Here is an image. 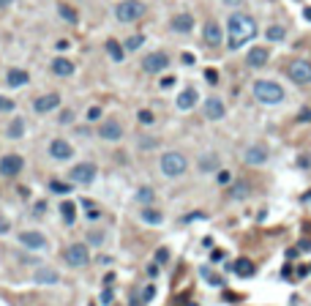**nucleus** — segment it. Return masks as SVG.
<instances>
[{
	"label": "nucleus",
	"instance_id": "obj_1",
	"mask_svg": "<svg viewBox=\"0 0 311 306\" xmlns=\"http://www.w3.org/2000/svg\"><path fill=\"white\" fill-rule=\"evenodd\" d=\"M256 36V22L249 14H232L227 22V41L229 49H240Z\"/></svg>",
	"mask_w": 311,
	"mask_h": 306
},
{
	"label": "nucleus",
	"instance_id": "obj_2",
	"mask_svg": "<svg viewBox=\"0 0 311 306\" xmlns=\"http://www.w3.org/2000/svg\"><path fill=\"white\" fill-rule=\"evenodd\" d=\"M254 98L259 104H281L284 101V88L273 79H256L254 82Z\"/></svg>",
	"mask_w": 311,
	"mask_h": 306
},
{
	"label": "nucleus",
	"instance_id": "obj_3",
	"mask_svg": "<svg viewBox=\"0 0 311 306\" xmlns=\"http://www.w3.org/2000/svg\"><path fill=\"white\" fill-rule=\"evenodd\" d=\"M161 172L166 175V178H180V175L188 170V161H186V156L183 153H178V151H169V153H164L161 156Z\"/></svg>",
	"mask_w": 311,
	"mask_h": 306
},
{
	"label": "nucleus",
	"instance_id": "obj_4",
	"mask_svg": "<svg viewBox=\"0 0 311 306\" xmlns=\"http://www.w3.org/2000/svg\"><path fill=\"white\" fill-rule=\"evenodd\" d=\"M145 3L142 0H123V3H118L115 6V17H118V22H137L145 17Z\"/></svg>",
	"mask_w": 311,
	"mask_h": 306
},
{
	"label": "nucleus",
	"instance_id": "obj_5",
	"mask_svg": "<svg viewBox=\"0 0 311 306\" xmlns=\"http://www.w3.org/2000/svg\"><path fill=\"white\" fill-rule=\"evenodd\" d=\"M63 260H66V265H71V268H85V265L90 263V251L85 244H71L69 249L63 251Z\"/></svg>",
	"mask_w": 311,
	"mask_h": 306
},
{
	"label": "nucleus",
	"instance_id": "obj_6",
	"mask_svg": "<svg viewBox=\"0 0 311 306\" xmlns=\"http://www.w3.org/2000/svg\"><path fill=\"white\" fill-rule=\"evenodd\" d=\"M71 183H82V186H88V183L96 181V164L93 161H82V164H74L69 172Z\"/></svg>",
	"mask_w": 311,
	"mask_h": 306
},
{
	"label": "nucleus",
	"instance_id": "obj_7",
	"mask_svg": "<svg viewBox=\"0 0 311 306\" xmlns=\"http://www.w3.org/2000/svg\"><path fill=\"white\" fill-rule=\"evenodd\" d=\"M25 167V159H22L19 153H8L0 159V175H6V178H17Z\"/></svg>",
	"mask_w": 311,
	"mask_h": 306
},
{
	"label": "nucleus",
	"instance_id": "obj_8",
	"mask_svg": "<svg viewBox=\"0 0 311 306\" xmlns=\"http://www.w3.org/2000/svg\"><path fill=\"white\" fill-rule=\"evenodd\" d=\"M166 66H169V57H166L164 52H150V55L142 60V69H145L147 74H161Z\"/></svg>",
	"mask_w": 311,
	"mask_h": 306
},
{
	"label": "nucleus",
	"instance_id": "obj_9",
	"mask_svg": "<svg viewBox=\"0 0 311 306\" xmlns=\"http://www.w3.org/2000/svg\"><path fill=\"white\" fill-rule=\"evenodd\" d=\"M49 156L55 161H69L74 156V148H71L69 139H52L49 142Z\"/></svg>",
	"mask_w": 311,
	"mask_h": 306
},
{
	"label": "nucleus",
	"instance_id": "obj_10",
	"mask_svg": "<svg viewBox=\"0 0 311 306\" xmlns=\"http://www.w3.org/2000/svg\"><path fill=\"white\" fill-rule=\"evenodd\" d=\"M98 137H101V139H107V142H118V139L123 137V126H120L115 118L104 120V123L98 126Z\"/></svg>",
	"mask_w": 311,
	"mask_h": 306
},
{
	"label": "nucleus",
	"instance_id": "obj_11",
	"mask_svg": "<svg viewBox=\"0 0 311 306\" xmlns=\"http://www.w3.org/2000/svg\"><path fill=\"white\" fill-rule=\"evenodd\" d=\"M290 76L295 79L297 85H309L311 82V63L309 60H292Z\"/></svg>",
	"mask_w": 311,
	"mask_h": 306
},
{
	"label": "nucleus",
	"instance_id": "obj_12",
	"mask_svg": "<svg viewBox=\"0 0 311 306\" xmlns=\"http://www.w3.org/2000/svg\"><path fill=\"white\" fill-rule=\"evenodd\" d=\"M57 107H60V96H57V93H44V96H38L33 101V110L38 112V115H47V112L57 110Z\"/></svg>",
	"mask_w": 311,
	"mask_h": 306
},
{
	"label": "nucleus",
	"instance_id": "obj_13",
	"mask_svg": "<svg viewBox=\"0 0 311 306\" xmlns=\"http://www.w3.org/2000/svg\"><path fill=\"white\" fill-rule=\"evenodd\" d=\"M19 244L25 249H47V238L36 230H25V232H19Z\"/></svg>",
	"mask_w": 311,
	"mask_h": 306
},
{
	"label": "nucleus",
	"instance_id": "obj_14",
	"mask_svg": "<svg viewBox=\"0 0 311 306\" xmlns=\"http://www.w3.org/2000/svg\"><path fill=\"white\" fill-rule=\"evenodd\" d=\"M224 115H227V107H224L221 98H216V96L205 98V118L207 120H221Z\"/></svg>",
	"mask_w": 311,
	"mask_h": 306
},
{
	"label": "nucleus",
	"instance_id": "obj_15",
	"mask_svg": "<svg viewBox=\"0 0 311 306\" xmlns=\"http://www.w3.org/2000/svg\"><path fill=\"white\" fill-rule=\"evenodd\" d=\"M202 36H205L207 47H219V44L224 41V33H221V25H219V22H207L205 30H202Z\"/></svg>",
	"mask_w": 311,
	"mask_h": 306
},
{
	"label": "nucleus",
	"instance_id": "obj_16",
	"mask_svg": "<svg viewBox=\"0 0 311 306\" xmlns=\"http://www.w3.org/2000/svg\"><path fill=\"white\" fill-rule=\"evenodd\" d=\"M268 57H270V52L265 47H254V49H249V57H246V63H249L251 69H262L265 63H268Z\"/></svg>",
	"mask_w": 311,
	"mask_h": 306
},
{
	"label": "nucleus",
	"instance_id": "obj_17",
	"mask_svg": "<svg viewBox=\"0 0 311 306\" xmlns=\"http://www.w3.org/2000/svg\"><path fill=\"white\" fill-rule=\"evenodd\" d=\"M33 282L36 285H57V282H60V273H57L55 268H38V271L33 273Z\"/></svg>",
	"mask_w": 311,
	"mask_h": 306
},
{
	"label": "nucleus",
	"instance_id": "obj_18",
	"mask_svg": "<svg viewBox=\"0 0 311 306\" xmlns=\"http://www.w3.org/2000/svg\"><path fill=\"white\" fill-rule=\"evenodd\" d=\"M200 101V93H197V88H186V91H180V96H178V110H191L194 104Z\"/></svg>",
	"mask_w": 311,
	"mask_h": 306
},
{
	"label": "nucleus",
	"instance_id": "obj_19",
	"mask_svg": "<svg viewBox=\"0 0 311 306\" xmlns=\"http://www.w3.org/2000/svg\"><path fill=\"white\" fill-rule=\"evenodd\" d=\"M6 82H8V88H22V85L30 82V74L25 69H8Z\"/></svg>",
	"mask_w": 311,
	"mask_h": 306
},
{
	"label": "nucleus",
	"instance_id": "obj_20",
	"mask_svg": "<svg viewBox=\"0 0 311 306\" xmlns=\"http://www.w3.org/2000/svg\"><path fill=\"white\" fill-rule=\"evenodd\" d=\"M172 30L175 33H191L194 30V17L191 14H175L172 17Z\"/></svg>",
	"mask_w": 311,
	"mask_h": 306
},
{
	"label": "nucleus",
	"instance_id": "obj_21",
	"mask_svg": "<svg viewBox=\"0 0 311 306\" xmlns=\"http://www.w3.org/2000/svg\"><path fill=\"white\" fill-rule=\"evenodd\" d=\"M246 161H249V164H265V161H268V148L265 145H251L249 151H246Z\"/></svg>",
	"mask_w": 311,
	"mask_h": 306
},
{
	"label": "nucleus",
	"instance_id": "obj_22",
	"mask_svg": "<svg viewBox=\"0 0 311 306\" xmlns=\"http://www.w3.org/2000/svg\"><path fill=\"white\" fill-rule=\"evenodd\" d=\"M52 74L55 76H71L74 74V63L69 57H55L52 60Z\"/></svg>",
	"mask_w": 311,
	"mask_h": 306
},
{
	"label": "nucleus",
	"instance_id": "obj_23",
	"mask_svg": "<svg viewBox=\"0 0 311 306\" xmlns=\"http://www.w3.org/2000/svg\"><path fill=\"white\" fill-rule=\"evenodd\" d=\"M107 55H110V60L120 63V60L126 57V49H123V44H120L118 38H107Z\"/></svg>",
	"mask_w": 311,
	"mask_h": 306
},
{
	"label": "nucleus",
	"instance_id": "obj_24",
	"mask_svg": "<svg viewBox=\"0 0 311 306\" xmlns=\"http://www.w3.org/2000/svg\"><path fill=\"white\" fill-rule=\"evenodd\" d=\"M60 219H63V224H69V227L76 222V205L71 200L60 202Z\"/></svg>",
	"mask_w": 311,
	"mask_h": 306
},
{
	"label": "nucleus",
	"instance_id": "obj_25",
	"mask_svg": "<svg viewBox=\"0 0 311 306\" xmlns=\"http://www.w3.org/2000/svg\"><path fill=\"white\" fill-rule=\"evenodd\" d=\"M142 222H145V224H153V227H159V224L164 222V213L147 205V208H142Z\"/></svg>",
	"mask_w": 311,
	"mask_h": 306
},
{
	"label": "nucleus",
	"instance_id": "obj_26",
	"mask_svg": "<svg viewBox=\"0 0 311 306\" xmlns=\"http://www.w3.org/2000/svg\"><path fill=\"white\" fill-rule=\"evenodd\" d=\"M232 271H235L238 276H243V279H246V276H254V263H251V260H246V257H240L235 265H232Z\"/></svg>",
	"mask_w": 311,
	"mask_h": 306
},
{
	"label": "nucleus",
	"instance_id": "obj_27",
	"mask_svg": "<svg viewBox=\"0 0 311 306\" xmlns=\"http://www.w3.org/2000/svg\"><path fill=\"white\" fill-rule=\"evenodd\" d=\"M200 170H202V172H213V170H219V156H216V153L202 156V159H200Z\"/></svg>",
	"mask_w": 311,
	"mask_h": 306
},
{
	"label": "nucleus",
	"instance_id": "obj_28",
	"mask_svg": "<svg viewBox=\"0 0 311 306\" xmlns=\"http://www.w3.org/2000/svg\"><path fill=\"white\" fill-rule=\"evenodd\" d=\"M153 200H156V191H153L150 186H139V189H137V202H142L145 208L150 205Z\"/></svg>",
	"mask_w": 311,
	"mask_h": 306
},
{
	"label": "nucleus",
	"instance_id": "obj_29",
	"mask_svg": "<svg viewBox=\"0 0 311 306\" xmlns=\"http://www.w3.org/2000/svg\"><path fill=\"white\" fill-rule=\"evenodd\" d=\"M284 36H287L284 25H270V28L265 30V38H268V41H284Z\"/></svg>",
	"mask_w": 311,
	"mask_h": 306
},
{
	"label": "nucleus",
	"instance_id": "obj_30",
	"mask_svg": "<svg viewBox=\"0 0 311 306\" xmlns=\"http://www.w3.org/2000/svg\"><path fill=\"white\" fill-rule=\"evenodd\" d=\"M22 134H25V120L14 118L11 123H8V137H11V139H19Z\"/></svg>",
	"mask_w": 311,
	"mask_h": 306
},
{
	"label": "nucleus",
	"instance_id": "obj_31",
	"mask_svg": "<svg viewBox=\"0 0 311 306\" xmlns=\"http://www.w3.org/2000/svg\"><path fill=\"white\" fill-rule=\"evenodd\" d=\"M145 44V36L142 33H137V36H131V38H126V44H123V49H128V52H134V49H139Z\"/></svg>",
	"mask_w": 311,
	"mask_h": 306
},
{
	"label": "nucleus",
	"instance_id": "obj_32",
	"mask_svg": "<svg viewBox=\"0 0 311 306\" xmlns=\"http://www.w3.org/2000/svg\"><path fill=\"white\" fill-rule=\"evenodd\" d=\"M49 189H52L55 194H69V191H71V183H63V181H49Z\"/></svg>",
	"mask_w": 311,
	"mask_h": 306
},
{
	"label": "nucleus",
	"instance_id": "obj_33",
	"mask_svg": "<svg viewBox=\"0 0 311 306\" xmlns=\"http://www.w3.org/2000/svg\"><path fill=\"white\" fill-rule=\"evenodd\" d=\"M60 17L66 22H71V25H76V19H79V17H76V11L71 6H60Z\"/></svg>",
	"mask_w": 311,
	"mask_h": 306
},
{
	"label": "nucleus",
	"instance_id": "obj_34",
	"mask_svg": "<svg viewBox=\"0 0 311 306\" xmlns=\"http://www.w3.org/2000/svg\"><path fill=\"white\" fill-rule=\"evenodd\" d=\"M137 120H139V123H142V126H153V120H156V115H153L150 110H139V112H137Z\"/></svg>",
	"mask_w": 311,
	"mask_h": 306
},
{
	"label": "nucleus",
	"instance_id": "obj_35",
	"mask_svg": "<svg viewBox=\"0 0 311 306\" xmlns=\"http://www.w3.org/2000/svg\"><path fill=\"white\" fill-rule=\"evenodd\" d=\"M17 104H14V98H8V96H0V112H14Z\"/></svg>",
	"mask_w": 311,
	"mask_h": 306
},
{
	"label": "nucleus",
	"instance_id": "obj_36",
	"mask_svg": "<svg viewBox=\"0 0 311 306\" xmlns=\"http://www.w3.org/2000/svg\"><path fill=\"white\" fill-rule=\"evenodd\" d=\"M98 301H101L104 306H110L112 301H115V292H112L110 287H104V290H101V295H98Z\"/></svg>",
	"mask_w": 311,
	"mask_h": 306
},
{
	"label": "nucleus",
	"instance_id": "obj_37",
	"mask_svg": "<svg viewBox=\"0 0 311 306\" xmlns=\"http://www.w3.org/2000/svg\"><path fill=\"white\" fill-rule=\"evenodd\" d=\"M153 298H156V287H153V285L142 287V301L147 304V301H153Z\"/></svg>",
	"mask_w": 311,
	"mask_h": 306
},
{
	"label": "nucleus",
	"instance_id": "obj_38",
	"mask_svg": "<svg viewBox=\"0 0 311 306\" xmlns=\"http://www.w3.org/2000/svg\"><path fill=\"white\" fill-rule=\"evenodd\" d=\"M71 120H74V112H71V110H63V112H60V118H57V123H63V126H69Z\"/></svg>",
	"mask_w": 311,
	"mask_h": 306
},
{
	"label": "nucleus",
	"instance_id": "obj_39",
	"mask_svg": "<svg viewBox=\"0 0 311 306\" xmlns=\"http://www.w3.org/2000/svg\"><path fill=\"white\" fill-rule=\"evenodd\" d=\"M249 194V186H246V183H238L235 189H232V197H246Z\"/></svg>",
	"mask_w": 311,
	"mask_h": 306
},
{
	"label": "nucleus",
	"instance_id": "obj_40",
	"mask_svg": "<svg viewBox=\"0 0 311 306\" xmlns=\"http://www.w3.org/2000/svg\"><path fill=\"white\" fill-rule=\"evenodd\" d=\"M205 79L210 85H216V82H219V71H216V69H205Z\"/></svg>",
	"mask_w": 311,
	"mask_h": 306
},
{
	"label": "nucleus",
	"instance_id": "obj_41",
	"mask_svg": "<svg viewBox=\"0 0 311 306\" xmlns=\"http://www.w3.org/2000/svg\"><path fill=\"white\" fill-rule=\"evenodd\" d=\"M175 82H178V76H172V74H166V76H161V82H159V85H161V88H172Z\"/></svg>",
	"mask_w": 311,
	"mask_h": 306
},
{
	"label": "nucleus",
	"instance_id": "obj_42",
	"mask_svg": "<svg viewBox=\"0 0 311 306\" xmlns=\"http://www.w3.org/2000/svg\"><path fill=\"white\" fill-rule=\"evenodd\" d=\"M202 276H205L207 282H210V285H221V279H219V276H213V273L207 271V268H202Z\"/></svg>",
	"mask_w": 311,
	"mask_h": 306
},
{
	"label": "nucleus",
	"instance_id": "obj_43",
	"mask_svg": "<svg viewBox=\"0 0 311 306\" xmlns=\"http://www.w3.org/2000/svg\"><path fill=\"white\" fill-rule=\"evenodd\" d=\"M101 118V107H90L88 110V120H98Z\"/></svg>",
	"mask_w": 311,
	"mask_h": 306
},
{
	"label": "nucleus",
	"instance_id": "obj_44",
	"mask_svg": "<svg viewBox=\"0 0 311 306\" xmlns=\"http://www.w3.org/2000/svg\"><path fill=\"white\" fill-rule=\"evenodd\" d=\"M229 181H232V175H229L227 170H221V172H219V183H221V186H227Z\"/></svg>",
	"mask_w": 311,
	"mask_h": 306
},
{
	"label": "nucleus",
	"instance_id": "obj_45",
	"mask_svg": "<svg viewBox=\"0 0 311 306\" xmlns=\"http://www.w3.org/2000/svg\"><path fill=\"white\" fill-rule=\"evenodd\" d=\"M8 230H11V224H8V219H6V216H0V235H6Z\"/></svg>",
	"mask_w": 311,
	"mask_h": 306
},
{
	"label": "nucleus",
	"instance_id": "obj_46",
	"mask_svg": "<svg viewBox=\"0 0 311 306\" xmlns=\"http://www.w3.org/2000/svg\"><path fill=\"white\" fill-rule=\"evenodd\" d=\"M156 260H159V263H166V260H169V251H166V249H159V251H156Z\"/></svg>",
	"mask_w": 311,
	"mask_h": 306
},
{
	"label": "nucleus",
	"instance_id": "obj_47",
	"mask_svg": "<svg viewBox=\"0 0 311 306\" xmlns=\"http://www.w3.org/2000/svg\"><path fill=\"white\" fill-rule=\"evenodd\" d=\"M145 271H147V276H159V265H156V263H150V265H147V268H145Z\"/></svg>",
	"mask_w": 311,
	"mask_h": 306
},
{
	"label": "nucleus",
	"instance_id": "obj_48",
	"mask_svg": "<svg viewBox=\"0 0 311 306\" xmlns=\"http://www.w3.org/2000/svg\"><path fill=\"white\" fill-rule=\"evenodd\" d=\"M180 60L186 63V66H191V63H194V55H191V52H183V55H180Z\"/></svg>",
	"mask_w": 311,
	"mask_h": 306
},
{
	"label": "nucleus",
	"instance_id": "obj_49",
	"mask_svg": "<svg viewBox=\"0 0 311 306\" xmlns=\"http://www.w3.org/2000/svg\"><path fill=\"white\" fill-rule=\"evenodd\" d=\"M101 241H104L101 232H90V244H101Z\"/></svg>",
	"mask_w": 311,
	"mask_h": 306
},
{
	"label": "nucleus",
	"instance_id": "obj_50",
	"mask_svg": "<svg viewBox=\"0 0 311 306\" xmlns=\"http://www.w3.org/2000/svg\"><path fill=\"white\" fill-rule=\"evenodd\" d=\"M145 301H142V295H131V306H142Z\"/></svg>",
	"mask_w": 311,
	"mask_h": 306
},
{
	"label": "nucleus",
	"instance_id": "obj_51",
	"mask_svg": "<svg viewBox=\"0 0 311 306\" xmlns=\"http://www.w3.org/2000/svg\"><path fill=\"white\" fill-rule=\"evenodd\" d=\"M36 213H44V210H47V202H36Z\"/></svg>",
	"mask_w": 311,
	"mask_h": 306
},
{
	"label": "nucleus",
	"instance_id": "obj_52",
	"mask_svg": "<svg viewBox=\"0 0 311 306\" xmlns=\"http://www.w3.org/2000/svg\"><path fill=\"white\" fill-rule=\"evenodd\" d=\"M57 49H60V52H66V49H69V41H66V38H63V41H57Z\"/></svg>",
	"mask_w": 311,
	"mask_h": 306
},
{
	"label": "nucleus",
	"instance_id": "obj_53",
	"mask_svg": "<svg viewBox=\"0 0 311 306\" xmlns=\"http://www.w3.org/2000/svg\"><path fill=\"white\" fill-rule=\"evenodd\" d=\"M303 17H306V19L311 22V6H309V8H306V11H303Z\"/></svg>",
	"mask_w": 311,
	"mask_h": 306
},
{
	"label": "nucleus",
	"instance_id": "obj_54",
	"mask_svg": "<svg viewBox=\"0 0 311 306\" xmlns=\"http://www.w3.org/2000/svg\"><path fill=\"white\" fill-rule=\"evenodd\" d=\"M6 6H11V0H0V8H6Z\"/></svg>",
	"mask_w": 311,
	"mask_h": 306
},
{
	"label": "nucleus",
	"instance_id": "obj_55",
	"mask_svg": "<svg viewBox=\"0 0 311 306\" xmlns=\"http://www.w3.org/2000/svg\"><path fill=\"white\" fill-rule=\"evenodd\" d=\"M227 3H240V0H227Z\"/></svg>",
	"mask_w": 311,
	"mask_h": 306
},
{
	"label": "nucleus",
	"instance_id": "obj_56",
	"mask_svg": "<svg viewBox=\"0 0 311 306\" xmlns=\"http://www.w3.org/2000/svg\"><path fill=\"white\" fill-rule=\"evenodd\" d=\"M306 200H311V194H306Z\"/></svg>",
	"mask_w": 311,
	"mask_h": 306
},
{
	"label": "nucleus",
	"instance_id": "obj_57",
	"mask_svg": "<svg viewBox=\"0 0 311 306\" xmlns=\"http://www.w3.org/2000/svg\"><path fill=\"white\" fill-rule=\"evenodd\" d=\"M90 306H93V304H90Z\"/></svg>",
	"mask_w": 311,
	"mask_h": 306
}]
</instances>
